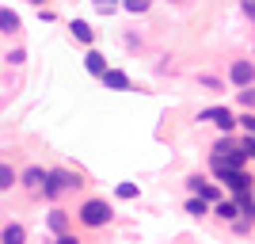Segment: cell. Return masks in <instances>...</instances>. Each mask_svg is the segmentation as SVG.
Returning a JSON list of instances; mask_svg holds the SVG:
<instances>
[{"label": "cell", "mask_w": 255, "mask_h": 244, "mask_svg": "<svg viewBox=\"0 0 255 244\" xmlns=\"http://www.w3.org/2000/svg\"><path fill=\"white\" fill-rule=\"evenodd\" d=\"M80 222H84L88 229H99V225L111 222V206H107V202H99V199L84 202V206H80Z\"/></svg>", "instance_id": "obj_1"}, {"label": "cell", "mask_w": 255, "mask_h": 244, "mask_svg": "<svg viewBox=\"0 0 255 244\" xmlns=\"http://www.w3.org/2000/svg\"><path fill=\"white\" fill-rule=\"evenodd\" d=\"M65 187H80V180H76V176H69V172H46V180H42L46 199H57Z\"/></svg>", "instance_id": "obj_2"}, {"label": "cell", "mask_w": 255, "mask_h": 244, "mask_svg": "<svg viewBox=\"0 0 255 244\" xmlns=\"http://www.w3.org/2000/svg\"><path fill=\"white\" fill-rule=\"evenodd\" d=\"M198 122H213V126L225 130V134L236 126V118H233V111H229V107H206L202 115H198Z\"/></svg>", "instance_id": "obj_3"}, {"label": "cell", "mask_w": 255, "mask_h": 244, "mask_svg": "<svg viewBox=\"0 0 255 244\" xmlns=\"http://www.w3.org/2000/svg\"><path fill=\"white\" fill-rule=\"evenodd\" d=\"M229 80H233V84H252L255 80V61H236L233 69H229Z\"/></svg>", "instance_id": "obj_4"}, {"label": "cell", "mask_w": 255, "mask_h": 244, "mask_svg": "<svg viewBox=\"0 0 255 244\" xmlns=\"http://www.w3.org/2000/svg\"><path fill=\"white\" fill-rule=\"evenodd\" d=\"M221 180L229 183L233 191H248V187H252V176H248L244 168H229V172H225V176H221Z\"/></svg>", "instance_id": "obj_5"}, {"label": "cell", "mask_w": 255, "mask_h": 244, "mask_svg": "<svg viewBox=\"0 0 255 244\" xmlns=\"http://www.w3.org/2000/svg\"><path fill=\"white\" fill-rule=\"evenodd\" d=\"M107 88H115V92H129V76L122 73V69H107L103 76H99Z\"/></svg>", "instance_id": "obj_6"}, {"label": "cell", "mask_w": 255, "mask_h": 244, "mask_svg": "<svg viewBox=\"0 0 255 244\" xmlns=\"http://www.w3.org/2000/svg\"><path fill=\"white\" fill-rule=\"evenodd\" d=\"M187 183H191V191H194V195H202L206 202H217V199H221V191H217V187H213V183L198 180V176H194V180H187Z\"/></svg>", "instance_id": "obj_7"}, {"label": "cell", "mask_w": 255, "mask_h": 244, "mask_svg": "<svg viewBox=\"0 0 255 244\" xmlns=\"http://www.w3.org/2000/svg\"><path fill=\"white\" fill-rule=\"evenodd\" d=\"M84 69H88L92 76H103V73H107V61H103V53H99V50H88V57H84Z\"/></svg>", "instance_id": "obj_8"}, {"label": "cell", "mask_w": 255, "mask_h": 244, "mask_svg": "<svg viewBox=\"0 0 255 244\" xmlns=\"http://www.w3.org/2000/svg\"><path fill=\"white\" fill-rule=\"evenodd\" d=\"M19 31V15L11 8H0V34H15Z\"/></svg>", "instance_id": "obj_9"}, {"label": "cell", "mask_w": 255, "mask_h": 244, "mask_svg": "<svg viewBox=\"0 0 255 244\" xmlns=\"http://www.w3.org/2000/svg\"><path fill=\"white\" fill-rule=\"evenodd\" d=\"M42 180H46L42 168H27L23 172V187H27V191H42Z\"/></svg>", "instance_id": "obj_10"}, {"label": "cell", "mask_w": 255, "mask_h": 244, "mask_svg": "<svg viewBox=\"0 0 255 244\" xmlns=\"http://www.w3.org/2000/svg\"><path fill=\"white\" fill-rule=\"evenodd\" d=\"M69 31H73V38H76V42H92V38H96V31H92V27H88L84 19H73V27H69Z\"/></svg>", "instance_id": "obj_11"}, {"label": "cell", "mask_w": 255, "mask_h": 244, "mask_svg": "<svg viewBox=\"0 0 255 244\" xmlns=\"http://www.w3.org/2000/svg\"><path fill=\"white\" fill-rule=\"evenodd\" d=\"M23 237H27V233H23V225H8V229L0 233V241H4V244H19Z\"/></svg>", "instance_id": "obj_12"}, {"label": "cell", "mask_w": 255, "mask_h": 244, "mask_svg": "<svg viewBox=\"0 0 255 244\" xmlns=\"http://www.w3.org/2000/svg\"><path fill=\"white\" fill-rule=\"evenodd\" d=\"M65 225H69V222H65V214H61V210H53V214H50V229H53L57 237H65Z\"/></svg>", "instance_id": "obj_13"}, {"label": "cell", "mask_w": 255, "mask_h": 244, "mask_svg": "<svg viewBox=\"0 0 255 244\" xmlns=\"http://www.w3.org/2000/svg\"><path fill=\"white\" fill-rule=\"evenodd\" d=\"M115 195H118V199H137V183H118Z\"/></svg>", "instance_id": "obj_14"}, {"label": "cell", "mask_w": 255, "mask_h": 244, "mask_svg": "<svg viewBox=\"0 0 255 244\" xmlns=\"http://www.w3.org/2000/svg\"><path fill=\"white\" fill-rule=\"evenodd\" d=\"M11 183H15V172H11L8 164H0V191H8Z\"/></svg>", "instance_id": "obj_15"}, {"label": "cell", "mask_w": 255, "mask_h": 244, "mask_svg": "<svg viewBox=\"0 0 255 244\" xmlns=\"http://www.w3.org/2000/svg\"><path fill=\"white\" fill-rule=\"evenodd\" d=\"M217 214L229 222V218H236V214H240V206H236V202H217Z\"/></svg>", "instance_id": "obj_16"}, {"label": "cell", "mask_w": 255, "mask_h": 244, "mask_svg": "<svg viewBox=\"0 0 255 244\" xmlns=\"http://www.w3.org/2000/svg\"><path fill=\"white\" fill-rule=\"evenodd\" d=\"M187 214H194V218H202V214H206V199H202V195L187 202Z\"/></svg>", "instance_id": "obj_17"}, {"label": "cell", "mask_w": 255, "mask_h": 244, "mask_svg": "<svg viewBox=\"0 0 255 244\" xmlns=\"http://www.w3.org/2000/svg\"><path fill=\"white\" fill-rule=\"evenodd\" d=\"M122 8L137 15V11H145V8H149V0H122Z\"/></svg>", "instance_id": "obj_18"}, {"label": "cell", "mask_w": 255, "mask_h": 244, "mask_svg": "<svg viewBox=\"0 0 255 244\" xmlns=\"http://www.w3.org/2000/svg\"><path fill=\"white\" fill-rule=\"evenodd\" d=\"M240 103H244V107H255V88H252V84H244V92H240Z\"/></svg>", "instance_id": "obj_19"}, {"label": "cell", "mask_w": 255, "mask_h": 244, "mask_svg": "<svg viewBox=\"0 0 255 244\" xmlns=\"http://www.w3.org/2000/svg\"><path fill=\"white\" fill-rule=\"evenodd\" d=\"M92 4H96V8L103 11V15H107V11H115V8H118V0H92Z\"/></svg>", "instance_id": "obj_20"}, {"label": "cell", "mask_w": 255, "mask_h": 244, "mask_svg": "<svg viewBox=\"0 0 255 244\" xmlns=\"http://www.w3.org/2000/svg\"><path fill=\"white\" fill-rule=\"evenodd\" d=\"M23 57H27V53H23V50H11V53H8V57H4V61H11V65H19V61H23Z\"/></svg>", "instance_id": "obj_21"}, {"label": "cell", "mask_w": 255, "mask_h": 244, "mask_svg": "<svg viewBox=\"0 0 255 244\" xmlns=\"http://www.w3.org/2000/svg\"><path fill=\"white\" fill-rule=\"evenodd\" d=\"M236 122H244V130H252V134H255V115H244V118H236Z\"/></svg>", "instance_id": "obj_22"}, {"label": "cell", "mask_w": 255, "mask_h": 244, "mask_svg": "<svg viewBox=\"0 0 255 244\" xmlns=\"http://www.w3.org/2000/svg\"><path fill=\"white\" fill-rule=\"evenodd\" d=\"M31 4H42V0H31Z\"/></svg>", "instance_id": "obj_23"}]
</instances>
